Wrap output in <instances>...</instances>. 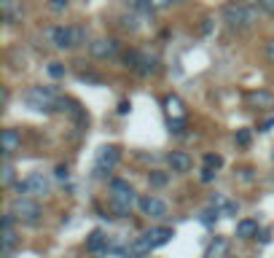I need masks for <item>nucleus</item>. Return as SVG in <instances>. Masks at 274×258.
Listing matches in <instances>:
<instances>
[{"mask_svg":"<svg viewBox=\"0 0 274 258\" xmlns=\"http://www.w3.org/2000/svg\"><path fill=\"white\" fill-rule=\"evenodd\" d=\"M250 140H253V132H250V129H237V143H239L242 148H247Z\"/></svg>","mask_w":274,"mask_h":258,"instance_id":"obj_29","label":"nucleus"},{"mask_svg":"<svg viewBox=\"0 0 274 258\" xmlns=\"http://www.w3.org/2000/svg\"><path fill=\"white\" fill-rule=\"evenodd\" d=\"M164 108H167L169 119H186V105H183V100L180 97L169 95L167 100H164Z\"/></svg>","mask_w":274,"mask_h":258,"instance_id":"obj_17","label":"nucleus"},{"mask_svg":"<svg viewBox=\"0 0 274 258\" xmlns=\"http://www.w3.org/2000/svg\"><path fill=\"white\" fill-rule=\"evenodd\" d=\"M67 3H70V0H49V9L51 11H65Z\"/></svg>","mask_w":274,"mask_h":258,"instance_id":"obj_35","label":"nucleus"},{"mask_svg":"<svg viewBox=\"0 0 274 258\" xmlns=\"http://www.w3.org/2000/svg\"><path fill=\"white\" fill-rule=\"evenodd\" d=\"M124 3H127V9L137 11V14H153V11H156L153 6L148 3V0H124Z\"/></svg>","mask_w":274,"mask_h":258,"instance_id":"obj_23","label":"nucleus"},{"mask_svg":"<svg viewBox=\"0 0 274 258\" xmlns=\"http://www.w3.org/2000/svg\"><path fill=\"white\" fill-rule=\"evenodd\" d=\"M247 103L250 108H258V111H269V108H274V95L266 89H255L247 95Z\"/></svg>","mask_w":274,"mask_h":258,"instance_id":"obj_10","label":"nucleus"},{"mask_svg":"<svg viewBox=\"0 0 274 258\" xmlns=\"http://www.w3.org/2000/svg\"><path fill=\"white\" fill-rule=\"evenodd\" d=\"M119 161H121V151L116 145H103L97 151V159H95V175L97 178H105V175H111V172L119 167Z\"/></svg>","mask_w":274,"mask_h":258,"instance_id":"obj_6","label":"nucleus"},{"mask_svg":"<svg viewBox=\"0 0 274 258\" xmlns=\"http://www.w3.org/2000/svg\"><path fill=\"white\" fill-rule=\"evenodd\" d=\"M59 111H65L70 113L75 121H86V113H83V108L75 103V100H67V97H59Z\"/></svg>","mask_w":274,"mask_h":258,"instance_id":"obj_19","label":"nucleus"},{"mask_svg":"<svg viewBox=\"0 0 274 258\" xmlns=\"http://www.w3.org/2000/svg\"><path fill=\"white\" fill-rule=\"evenodd\" d=\"M11 213L17 215V221H25V223H38L41 221V215H43V210L41 205L35 202V197L30 199V197H17L11 202Z\"/></svg>","mask_w":274,"mask_h":258,"instance_id":"obj_5","label":"nucleus"},{"mask_svg":"<svg viewBox=\"0 0 274 258\" xmlns=\"http://www.w3.org/2000/svg\"><path fill=\"white\" fill-rule=\"evenodd\" d=\"M148 3H151V6H153V9H156V11H159V9H167V6L172 3V0H148Z\"/></svg>","mask_w":274,"mask_h":258,"instance_id":"obj_39","label":"nucleus"},{"mask_svg":"<svg viewBox=\"0 0 274 258\" xmlns=\"http://www.w3.org/2000/svg\"><path fill=\"white\" fill-rule=\"evenodd\" d=\"M17 247V234H14V226H3V258H11V250Z\"/></svg>","mask_w":274,"mask_h":258,"instance_id":"obj_20","label":"nucleus"},{"mask_svg":"<svg viewBox=\"0 0 274 258\" xmlns=\"http://www.w3.org/2000/svg\"><path fill=\"white\" fill-rule=\"evenodd\" d=\"M167 164H169L172 172H180V175H183V172H189V169L194 167V159H191L186 151H172V153L167 156Z\"/></svg>","mask_w":274,"mask_h":258,"instance_id":"obj_9","label":"nucleus"},{"mask_svg":"<svg viewBox=\"0 0 274 258\" xmlns=\"http://www.w3.org/2000/svg\"><path fill=\"white\" fill-rule=\"evenodd\" d=\"M271 159H274V153H271Z\"/></svg>","mask_w":274,"mask_h":258,"instance_id":"obj_44","label":"nucleus"},{"mask_svg":"<svg viewBox=\"0 0 274 258\" xmlns=\"http://www.w3.org/2000/svg\"><path fill=\"white\" fill-rule=\"evenodd\" d=\"M25 103H27L30 111H35V113L59 111L57 89H51V86H33V89H27L25 92Z\"/></svg>","mask_w":274,"mask_h":258,"instance_id":"obj_3","label":"nucleus"},{"mask_svg":"<svg viewBox=\"0 0 274 258\" xmlns=\"http://www.w3.org/2000/svg\"><path fill=\"white\" fill-rule=\"evenodd\" d=\"M17 3H19V0H0V9H3L9 25H14V17H17Z\"/></svg>","mask_w":274,"mask_h":258,"instance_id":"obj_25","label":"nucleus"},{"mask_svg":"<svg viewBox=\"0 0 274 258\" xmlns=\"http://www.w3.org/2000/svg\"><path fill=\"white\" fill-rule=\"evenodd\" d=\"M229 255V239L226 237H215L205 250V258H226Z\"/></svg>","mask_w":274,"mask_h":258,"instance_id":"obj_15","label":"nucleus"},{"mask_svg":"<svg viewBox=\"0 0 274 258\" xmlns=\"http://www.w3.org/2000/svg\"><path fill=\"white\" fill-rule=\"evenodd\" d=\"M175 237V231L169 229V226H156V229L148 231V239L153 242V247H161V245H167V242Z\"/></svg>","mask_w":274,"mask_h":258,"instance_id":"obj_16","label":"nucleus"},{"mask_svg":"<svg viewBox=\"0 0 274 258\" xmlns=\"http://www.w3.org/2000/svg\"><path fill=\"white\" fill-rule=\"evenodd\" d=\"M14 178H17V172H14V164L9 161V156H3V167H0V183H3L6 189H11V186H14Z\"/></svg>","mask_w":274,"mask_h":258,"instance_id":"obj_21","label":"nucleus"},{"mask_svg":"<svg viewBox=\"0 0 274 258\" xmlns=\"http://www.w3.org/2000/svg\"><path fill=\"white\" fill-rule=\"evenodd\" d=\"M258 231L261 229H258V221H253V218H245V221L237 223V237L239 239H255Z\"/></svg>","mask_w":274,"mask_h":258,"instance_id":"obj_18","label":"nucleus"},{"mask_svg":"<svg viewBox=\"0 0 274 258\" xmlns=\"http://www.w3.org/2000/svg\"><path fill=\"white\" fill-rule=\"evenodd\" d=\"M255 239L261 242V245H269V242H271V231L269 229H261V231L255 234Z\"/></svg>","mask_w":274,"mask_h":258,"instance_id":"obj_34","label":"nucleus"},{"mask_svg":"<svg viewBox=\"0 0 274 258\" xmlns=\"http://www.w3.org/2000/svg\"><path fill=\"white\" fill-rule=\"evenodd\" d=\"M137 62H140V51H127L124 54V67L137 70Z\"/></svg>","mask_w":274,"mask_h":258,"instance_id":"obj_28","label":"nucleus"},{"mask_svg":"<svg viewBox=\"0 0 274 258\" xmlns=\"http://www.w3.org/2000/svg\"><path fill=\"white\" fill-rule=\"evenodd\" d=\"M86 43V30L83 27H73V49L75 46H83Z\"/></svg>","mask_w":274,"mask_h":258,"instance_id":"obj_31","label":"nucleus"},{"mask_svg":"<svg viewBox=\"0 0 274 258\" xmlns=\"http://www.w3.org/2000/svg\"><path fill=\"white\" fill-rule=\"evenodd\" d=\"M215 172L218 169H213V167H207V164H205V169H202V183H213L215 181Z\"/></svg>","mask_w":274,"mask_h":258,"instance_id":"obj_33","label":"nucleus"},{"mask_svg":"<svg viewBox=\"0 0 274 258\" xmlns=\"http://www.w3.org/2000/svg\"><path fill=\"white\" fill-rule=\"evenodd\" d=\"M148 183H151L153 189H164V186L169 183V175L167 172H161V169H153L151 175H148Z\"/></svg>","mask_w":274,"mask_h":258,"instance_id":"obj_22","label":"nucleus"},{"mask_svg":"<svg viewBox=\"0 0 274 258\" xmlns=\"http://www.w3.org/2000/svg\"><path fill=\"white\" fill-rule=\"evenodd\" d=\"M132 111V103H129V100H121V103H119V116H127Z\"/></svg>","mask_w":274,"mask_h":258,"instance_id":"obj_38","label":"nucleus"},{"mask_svg":"<svg viewBox=\"0 0 274 258\" xmlns=\"http://www.w3.org/2000/svg\"><path fill=\"white\" fill-rule=\"evenodd\" d=\"M54 175H57V181H67V178H70V172H67L65 164H59V167L54 169Z\"/></svg>","mask_w":274,"mask_h":258,"instance_id":"obj_36","label":"nucleus"},{"mask_svg":"<svg viewBox=\"0 0 274 258\" xmlns=\"http://www.w3.org/2000/svg\"><path fill=\"white\" fill-rule=\"evenodd\" d=\"M14 191H17V197H35L41 199L49 194V181L41 175V172H33V175H27L25 181L14 183Z\"/></svg>","mask_w":274,"mask_h":258,"instance_id":"obj_4","label":"nucleus"},{"mask_svg":"<svg viewBox=\"0 0 274 258\" xmlns=\"http://www.w3.org/2000/svg\"><path fill=\"white\" fill-rule=\"evenodd\" d=\"M49 35L57 49H73V27H54Z\"/></svg>","mask_w":274,"mask_h":258,"instance_id":"obj_12","label":"nucleus"},{"mask_svg":"<svg viewBox=\"0 0 274 258\" xmlns=\"http://www.w3.org/2000/svg\"><path fill=\"white\" fill-rule=\"evenodd\" d=\"M223 19L229 22L231 30H239V33H245L250 30L258 22V9L250 0H239V3H229L223 9Z\"/></svg>","mask_w":274,"mask_h":258,"instance_id":"obj_1","label":"nucleus"},{"mask_svg":"<svg viewBox=\"0 0 274 258\" xmlns=\"http://www.w3.org/2000/svg\"><path fill=\"white\" fill-rule=\"evenodd\" d=\"M205 164L213 169H221L223 167V156L221 153H205Z\"/></svg>","mask_w":274,"mask_h":258,"instance_id":"obj_26","label":"nucleus"},{"mask_svg":"<svg viewBox=\"0 0 274 258\" xmlns=\"http://www.w3.org/2000/svg\"><path fill=\"white\" fill-rule=\"evenodd\" d=\"M121 27L129 30V33H137V30H140V17H137V11H135V14H124V17H121Z\"/></svg>","mask_w":274,"mask_h":258,"instance_id":"obj_24","label":"nucleus"},{"mask_svg":"<svg viewBox=\"0 0 274 258\" xmlns=\"http://www.w3.org/2000/svg\"><path fill=\"white\" fill-rule=\"evenodd\" d=\"M22 145V137L17 129H3V135H0V151H3V156H11L14 151H19Z\"/></svg>","mask_w":274,"mask_h":258,"instance_id":"obj_11","label":"nucleus"},{"mask_svg":"<svg viewBox=\"0 0 274 258\" xmlns=\"http://www.w3.org/2000/svg\"><path fill=\"white\" fill-rule=\"evenodd\" d=\"M258 6H261L266 14H271V17H274V0H258Z\"/></svg>","mask_w":274,"mask_h":258,"instance_id":"obj_37","label":"nucleus"},{"mask_svg":"<svg viewBox=\"0 0 274 258\" xmlns=\"http://www.w3.org/2000/svg\"><path fill=\"white\" fill-rule=\"evenodd\" d=\"M213 30V19H205V25H202V33H210Z\"/></svg>","mask_w":274,"mask_h":258,"instance_id":"obj_42","label":"nucleus"},{"mask_svg":"<svg viewBox=\"0 0 274 258\" xmlns=\"http://www.w3.org/2000/svg\"><path fill=\"white\" fill-rule=\"evenodd\" d=\"M119 49H121V43L116 41V38H100V41H95V43L89 46L92 57H97V59L113 57V54H119Z\"/></svg>","mask_w":274,"mask_h":258,"instance_id":"obj_7","label":"nucleus"},{"mask_svg":"<svg viewBox=\"0 0 274 258\" xmlns=\"http://www.w3.org/2000/svg\"><path fill=\"white\" fill-rule=\"evenodd\" d=\"M46 70H49V75H51V78H65V73H67L62 62H49V67H46Z\"/></svg>","mask_w":274,"mask_h":258,"instance_id":"obj_27","label":"nucleus"},{"mask_svg":"<svg viewBox=\"0 0 274 258\" xmlns=\"http://www.w3.org/2000/svg\"><path fill=\"white\" fill-rule=\"evenodd\" d=\"M135 202H137V194L129 186V181L113 178V181H111V207H113V213L121 215V218H127L132 213V207H135Z\"/></svg>","mask_w":274,"mask_h":258,"instance_id":"obj_2","label":"nucleus"},{"mask_svg":"<svg viewBox=\"0 0 274 258\" xmlns=\"http://www.w3.org/2000/svg\"><path fill=\"white\" fill-rule=\"evenodd\" d=\"M135 73L143 75V78L156 75V73H159V59L151 57V54H140V62H137V70H135Z\"/></svg>","mask_w":274,"mask_h":258,"instance_id":"obj_14","label":"nucleus"},{"mask_svg":"<svg viewBox=\"0 0 274 258\" xmlns=\"http://www.w3.org/2000/svg\"><path fill=\"white\" fill-rule=\"evenodd\" d=\"M186 129V119H169V132L172 135H183Z\"/></svg>","mask_w":274,"mask_h":258,"instance_id":"obj_32","label":"nucleus"},{"mask_svg":"<svg viewBox=\"0 0 274 258\" xmlns=\"http://www.w3.org/2000/svg\"><path fill=\"white\" fill-rule=\"evenodd\" d=\"M86 250H89V253H108V237H105L103 229H95L86 237Z\"/></svg>","mask_w":274,"mask_h":258,"instance_id":"obj_13","label":"nucleus"},{"mask_svg":"<svg viewBox=\"0 0 274 258\" xmlns=\"http://www.w3.org/2000/svg\"><path fill=\"white\" fill-rule=\"evenodd\" d=\"M266 57H269V62L274 65V41H269V43H266Z\"/></svg>","mask_w":274,"mask_h":258,"instance_id":"obj_40","label":"nucleus"},{"mask_svg":"<svg viewBox=\"0 0 274 258\" xmlns=\"http://www.w3.org/2000/svg\"><path fill=\"white\" fill-rule=\"evenodd\" d=\"M172 3H180V0H172Z\"/></svg>","mask_w":274,"mask_h":258,"instance_id":"obj_43","label":"nucleus"},{"mask_svg":"<svg viewBox=\"0 0 274 258\" xmlns=\"http://www.w3.org/2000/svg\"><path fill=\"white\" fill-rule=\"evenodd\" d=\"M271 129H274V119H266L261 124V132H271Z\"/></svg>","mask_w":274,"mask_h":258,"instance_id":"obj_41","label":"nucleus"},{"mask_svg":"<svg viewBox=\"0 0 274 258\" xmlns=\"http://www.w3.org/2000/svg\"><path fill=\"white\" fill-rule=\"evenodd\" d=\"M137 207L143 215H151V218H164L167 215V202L159 199V197H143L137 199Z\"/></svg>","mask_w":274,"mask_h":258,"instance_id":"obj_8","label":"nucleus"},{"mask_svg":"<svg viewBox=\"0 0 274 258\" xmlns=\"http://www.w3.org/2000/svg\"><path fill=\"white\" fill-rule=\"evenodd\" d=\"M237 213H239V202H226L221 210V215H226V218H234Z\"/></svg>","mask_w":274,"mask_h":258,"instance_id":"obj_30","label":"nucleus"}]
</instances>
